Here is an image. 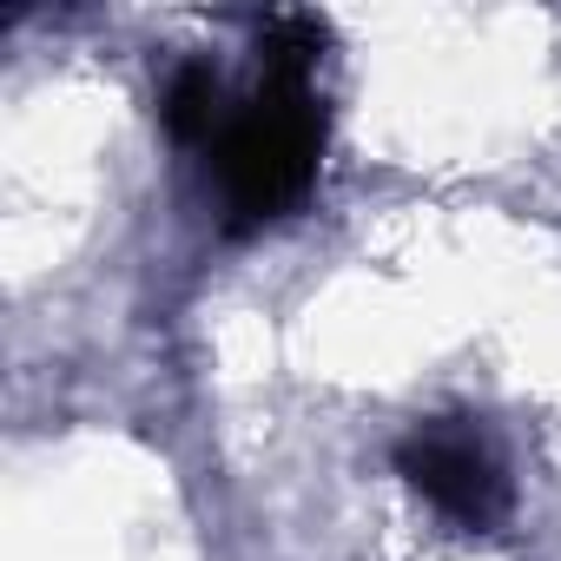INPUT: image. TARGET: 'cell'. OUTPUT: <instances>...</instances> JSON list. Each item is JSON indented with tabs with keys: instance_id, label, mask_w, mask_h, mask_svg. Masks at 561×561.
I'll list each match as a JSON object with an SVG mask.
<instances>
[{
	"instance_id": "cell-1",
	"label": "cell",
	"mask_w": 561,
	"mask_h": 561,
	"mask_svg": "<svg viewBox=\"0 0 561 561\" xmlns=\"http://www.w3.org/2000/svg\"><path fill=\"white\" fill-rule=\"evenodd\" d=\"M257 54H264L257 93L231 106L205 146L231 231H257V225H277L285 211H298L324 159V93H318L324 27L311 14H285L264 27Z\"/></svg>"
},
{
	"instance_id": "cell-3",
	"label": "cell",
	"mask_w": 561,
	"mask_h": 561,
	"mask_svg": "<svg viewBox=\"0 0 561 561\" xmlns=\"http://www.w3.org/2000/svg\"><path fill=\"white\" fill-rule=\"evenodd\" d=\"M165 133L179 139V146H211V133L225 126V113H231V100H225V80L205 67V60H192V67H179L172 73V87H165Z\"/></svg>"
},
{
	"instance_id": "cell-2",
	"label": "cell",
	"mask_w": 561,
	"mask_h": 561,
	"mask_svg": "<svg viewBox=\"0 0 561 561\" xmlns=\"http://www.w3.org/2000/svg\"><path fill=\"white\" fill-rule=\"evenodd\" d=\"M397 469L410 476V489L436 515H449L462 528H489V522L508 515L502 456L476 430H462V423H423V430H410L397 443Z\"/></svg>"
}]
</instances>
